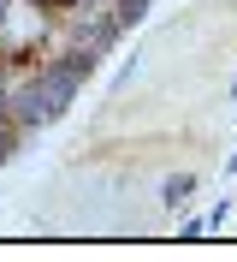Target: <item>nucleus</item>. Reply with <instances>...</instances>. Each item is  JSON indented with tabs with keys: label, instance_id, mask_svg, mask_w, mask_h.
<instances>
[{
	"label": "nucleus",
	"instance_id": "f257e3e1",
	"mask_svg": "<svg viewBox=\"0 0 237 262\" xmlns=\"http://www.w3.org/2000/svg\"><path fill=\"white\" fill-rule=\"evenodd\" d=\"M47 42V0H6L0 12V48L12 54H36Z\"/></svg>",
	"mask_w": 237,
	"mask_h": 262
},
{
	"label": "nucleus",
	"instance_id": "f03ea898",
	"mask_svg": "<svg viewBox=\"0 0 237 262\" xmlns=\"http://www.w3.org/2000/svg\"><path fill=\"white\" fill-rule=\"evenodd\" d=\"M190 191H196V173H172V179L160 185V203H166V209H178Z\"/></svg>",
	"mask_w": 237,
	"mask_h": 262
},
{
	"label": "nucleus",
	"instance_id": "7ed1b4c3",
	"mask_svg": "<svg viewBox=\"0 0 237 262\" xmlns=\"http://www.w3.org/2000/svg\"><path fill=\"white\" fill-rule=\"evenodd\" d=\"M225 173H231V179H237V155H231V161H225Z\"/></svg>",
	"mask_w": 237,
	"mask_h": 262
},
{
	"label": "nucleus",
	"instance_id": "20e7f679",
	"mask_svg": "<svg viewBox=\"0 0 237 262\" xmlns=\"http://www.w3.org/2000/svg\"><path fill=\"white\" fill-rule=\"evenodd\" d=\"M47 6H60V0H47Z\"/></svg>",
	"mask_w": 237,
	"mask_h": 262
},
{
	"label": "nucleus",
	"instance_id": "39448f33",
	"mask_svg": "<svg viewBox=\"0 0 237 262\" xmlns=\"http://www.w3.org/2000/svg\"><path fill=\"white\" fill-rule=\"evenodd\" d=\"M0 12H6V0H0Z\"/></svg>",
	"mask_w": 237,
	"mask_h": 262
}]
</instances>
